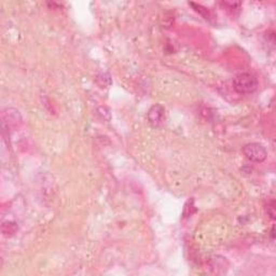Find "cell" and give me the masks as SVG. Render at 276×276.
<instances>
[{
    "label": "cell",
    "mask_w": 276,
    "mask_h": 276,
    "mask_svg": "<svg viewBox=\"0 0 276 276\" xmlns=\"http://www.w3.org/2000/svg\"><path fill=\"white\" fill-rule=\"evenodd\" d=\"M165 118V109L161 105H153L148 111V121L149 123L153 126H159L161 124Z\"/></svg>",
    "instance_id": "3957f363"
},
{
    "label": "cell",
    "mask_w": 276,
    "mask_h": 276,
    "mask_svg": "<svg viewBox=\"0 0 276 276\" xmlns=\"http://www.w3.org/2000/svg\"><path fill=\"white\" fill-rule=\"evenodd\" d=\"M243 153H244V156L249 160V161L256 163L263 162L268 157L266 148H264L261 143L258 142L247 143V145H245L244 148H243Z\"/></svg>",
    "instance_id": "7a4b0ae2"
},
{
    "label": "cell",
    "mask_w": 276,
    "mask_h": 276,
    "mask_svg": "<svg viewBox=\"0 0 276 276\" xmlns=\"http://www.w3.org/2000/svg\"><path fill=\"white\" fill-rule=\"evenodd\" d=\"M267 211H268V215L270 217H271V219H275V202L272 201V202H270L268 204V208H267Z\"/></svg>",
    "instance_id": "5b68a950"
},
{
    "label": "cell",
    "mask_w": 276,
    "mask_h": 276,
    "mask_svg": "<svg viewBox=\"0 0 276 276\" xmlns=\"http://www.w3.org/2000/svg\"><path fill=\"white\" fill-rule=\"evenodd\" d=\"M233 87L240 94H250L257 90L258 80L251 74H241L234 78Z\"/></svg>",
    "instance_id": "6da1fadb"
},
{
    "label": "cell",
    "mask_w": 276,
    "mask_h": 276,
    "mask_svg": "<svg viewBox=\"0 0 276 276\" xmlns=\"http://www.w3.org/2000/svg\"><path fill=\"white\" fill-rule=\"evenodd\" d=\"M4 225H7L8 229L7 228H3L2 227V232H3V234L4 235H7V236H10V235H13L16 230H18V227H16V224L14 222H5L3 223Z\"/></svg>",
    "instance_id": "277c9868"
}]
</instances>
